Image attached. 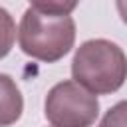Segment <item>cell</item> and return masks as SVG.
<instances>
[{"instance_id": "1", "label": "cell", "mask_w": 127, "mask_h": 127, "mask_svg": "<svg viewBox=\"0 0 127 127\" xmlns=\"http://www.w3.org/2000/svg\"><path fill=\"white\" fill-rule=\"evenodd\" d=\"M77 2H32L18 26L20 50L46 64L62 60L75 42V22L71 10Z\"/></svg>"}, {"instance_id": "2", "label": "cell", "mask_w": 127, "mask_h": 127, "mask_svg": "<svg viewBox=\"0 0 127 127\" xmlns=\"http://www.w3.org/2000/svg\"><path fill=\"white\" fill-rule=\"evenodd\" d=\"M127 75V58L121 46L105 38L83 42L71 60V77L89 93L109 95L121 89Z\"/></svg>"}, {"instance_id": "3", "label": "cell", "mask_w": 127, "mask_h": 127, "mask_svg": "<svg viewBox=\"0 0 127 127\" xmlns=\"http://www.w3.org/2000/svg\"><path fill=\"white\" fill-rule=\"evenodd\" d=\"M44 115L52 127H91L99 117V99L73 79H64L48 91Z\"/></svg>"}, {"instance_id": "4", "label": "cell", "mask_w": 127, "mask_h": 127, "mask_svg": "<svg viewBox=\"0 0 127 127\" xmlns=\"http://www.w3.org/2000/svg\"><path fill=\"white\" fill-rule=\"evenodd\" d=\"M24 111V97L12 75L0 73V127L14 125Z\"/></svg>"}, {"instance_id": "5", "label": "cell", "mask_w": 127, "mask_h": 127, "mask_svg": "<svg viewBox=\"0 0 127 127\" xmlns=\"http://www.w3.org/2000/svg\"><path fill=\"white\" fill-rule=\"evenodd\" d=\"M16 40V22L12 14L0 6V60L6 58Z\"/></svg>"}, {"instance_id": "6", "label": "cell", "mask_w": 127, "mask_h": 127, "mask_svg": "<svg viewBox=\"0 0 127 127\" xmlns=\"http://www.w3.org/2000/svg\"><path fill=\"white\" fill-rule=\"evenodd\" d=\"M99 127H127V105L125 101H117L109 107L99 123Z\"/></svg>"}]
</instances>
